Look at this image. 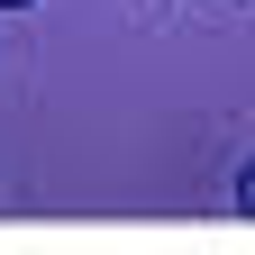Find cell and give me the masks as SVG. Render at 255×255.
Returning a JSON list of instances; mask_svg holds the SVG:
<instances>
[{
	"mask_svg": "<svg viewBox=\"0 0 255 255\" xmlns=\"http://www.w3.org/2000/svg\"><path fill=\"white\" fill-rule=\"evenodd\" d=\"M237 219H255V155L237 164Z\"/></svg>",
	"mask_w": 255,
	"mask_h": 255,
	"instance_id": "1",
	"label": "cell"
},
{
	"mask_svg": "<svg viewBox=\"0 0 255 255\" xmlns=\"http://www.w3.org/2000/svg\"><path fill=\"white\" fill-rule=\"evenodd\" d=\"M0 9H37V0H0Z\"/></svg>",
	"mask_w": 255,
	"mask_h": 255,
	"instance_id": "2",
	"label": "cell"
}]
</instances>
